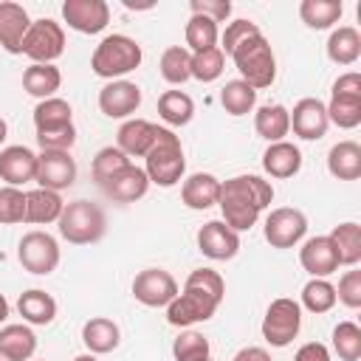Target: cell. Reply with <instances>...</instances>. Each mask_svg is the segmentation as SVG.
<instances>
[{
  "mask_svg": "<svg viewBox=\"0 0 361 361\" xmlns=\"http://www.w3.org/2000/svg\"><path fill=\"white\" fill-rule=\"evenodd\" d=\"M223 296H226L223 276L212 268H195L183 282V293H178L166 305V322L172 327H189L197 322H209L214 310L220 307Z\"/></svg>",
  "mask_w": 361,
  "mask_h": 361,
  "instance_id": "6da1fadb",
  "label": "cell"
},
{
  "mask_svg": "<svg viewBox=\"0 0 361 361\" xmlns=\"http://www.w3.org/2000/svg\"><path fill=\"white\" fill-rule=\"evenodd\" d=\"M274 200V186L259 178V175H234L228 180L220 183V212H223V223L231 231H248L259 212L265 206H271Z\"/></svg>",
  "mask_w": 361,
  "mask_h": 361,
  "instance_id": "7a4b0ae2",
  "label": "cell"
},
{
  "mask_svg": "<svg viewBox=\"0 0 361 361\" xmlns=\"http://www.w3.org/2000/svg\"><path fill=\"white\" fill-rule=\"evenodd\" d=\"M144 172L149 178V183L155 186H175L183 172H186V158H183V147H180V138L166 130V127H155V141L149 147V152L144 155Z\"/></svg>",
  "mask_w": 361,
  "mask_h": 361,
  "instance_id": "3957f363",
  "label": "cell"
},
{
  "mask_svg": "<svg viewBox=\"0 0 361 361\" xmlns=\"http://www.w3.org/2000/svg\"><path fill=\"white\" fill-rule=\"evenodd\" d=\"M141 59H144L141 45L133 37H127V34H110V37H104L96 45V51L90 56V68H93L96 76L116 82V79L127 76L130 71H135L141 65Z\"/></svg>",
  "mask_w": 361,
  "mask_h": 361,
  "instance_id": "277c9868",
  "label": "cell"
},
{
  "mask_svg": "<svg viewBox=\"0 0 361 361\" xmlns=\"http://www.w3.org/2000/svg\"><path fill=\"white\" fill-rule=\"evenodd\" d=\"M240 71V79L248 82L254 90H262V87H271L274 79H276V56L268 45V39L259 34L248 37L245 42H240L231 54H228Z\"/></svg>",
  "mask_w": 361,
  "mask_h": 361,
  "instance_id": "5b68a950",
  "label": "cell"
},
{
  "mask_svg": "<svg viewBox=\"0 0 361 361\" xmlns=\"http://www.w3.org/2000/svg\"><path fill=\"white\" fill-rule=\"evenodd\" d=\"M56 226H59V234L71 245H90V243H99L104 237L107 217H104V212H102L99 203L73 200V203H65Z\"/></svg>",
  "mask_w": 361,
  "mask_h": 361,
  "instance_id": "8992f818",
  "label": "cell"
},
{
  "mask_svg": "<svg viewBox=\"0 0 361 361\" xmlns=\"http://www.w3.org/2000/svg\"><path fill=\"white\" fill-rule=\"evenodd\" d=\"M327 118L341 130H353L361 124V73L350 71L333 82Z\"/></svg>",
  "mask_w": 361,
  "mask_h": 361,
  "instance_id": "52a82bcc",
  "label": "cell"
},
{
  "mask_svg": "<svg viewBox=\"0 0 361 361\" xmlns=\"http://www.w3.org/2000/svg\"><path fill=\"white\" fill-rule=\"evenodd\" d=\"M23 54L31 59V65H54L65 54V31L56 20L39 17L31 20V28L23 39Z\"/></svg>",
  "mask_w": 361,
  "mask_h": 361,
  "instance_id": "ba28073f",
  "label": "cell"
},
{
  "mask_svg": "<svg viewBox=\"0 0 361 361\" xmlns=\"http://www.w3.org/2000/svg\"><path fill=\"white\" fill-rule=\"evenodd\" d=\"M302 330V307L296 299L279 296L268 305L262 316V338L271 347H288Z\"/></svg>",
  "mask_w": 361,
  "mask_h": 361,
  "instance_id": "9c48e42d",
  "label": "cell"
},
{
  "mask_svg": "<svg viewBox=\"0 0 361 361\" xmlns=\"http://www.w3.org/2000/svg\"><path fill=\"white\" fill-rule=\"evenodd\" d=\"M17 259L28 274L48 276L59 265V243L48 231H28L17 245Z\"/></svg>",
  "mask_w": 361,
  "mask_h": 361,
  "instance_id": "30bf717a",
  "label": "cell"
},
{
  "mask_svg": "<svg viewBox=\"0 0 361 361\" xmlns=\"http://www.w3.org/2000/svg\"><path fill=\"white\" fill-rule=\"evenodd\" d=\"M262 234L271 248H293L307 234V217L293 206H279L265 217Z\"/></svg>",
  "mask_w": 361,
  "mask_h": 361,
  "instance_id": "8fae6325",
  "label": "cell"
},
{
  "mask_svg": "<svg viewBox=\"0 0 361 361\" xmlns=\"http://www.w3.org/2000/svg\"><path fill=\"white\" fill-rule=\"evenodd\" d=\"M178 282L169 271L164 268H144L133 279V296L144 307H166L178 296Z\"/></svg>",
  "mask_w": 361,
  "mask_h": 361,
  "instance_id": "7c38bea8",
  "label": "cell"
},
{
  "mask_svg": "<svg viewBox=\"0 0 361 361\" xmlns=\"http://www.w3.org/2000/svg\"><path fill=\"white\" fill-rule=\"evenodd\" d=\"M34 180L39 183V189H51V192L71 189L73 180H76V161L71 158V152L42 149L37 155V175H34Z\"/></svg>",
  "mask_w": 361,
  "mask_h": 361,
  "instance_id": "4fadbf2b",
  "label": "cell"
},
{
  "mask_svg": "<svg viewBox=\"0 0 361 361\" xmlns=\"http://www.w3.org/2000/svg\"><path fill=\"white\" fill-rule=\"evenodd\" d=\"M290 116V130L293 135H299L302 141H319L327 135L330 118H327V104L322 99H299L293 104V110H288Z\"/></svg>",
  "mask_w": 361,
  "mask_h": 361,
  "instance_id": "5bb4252c",
  "label": "cell"
},
{
  "mask_svg": "<svg viewBox=\"0 0 361 361\" xmlns=\"http://www.w3.org/2000/svg\"><path fill=\"white\" fill-rule=\"evenodd\" d=\"M62 20L79 34H99L110 23V6L104 0H65Z\"/></svg>",
  "mask_w": 361,
  "mask_h": 361,
  "instance_id": "9a60e30c",
  "label": "cell"
},
{
  "mask_svg": "<svg viewBox=\"0 0 361 361\" xmlns=\"http://www.w3.org/2000/svg\"><path fill=\"white\" fill-rule=\"evenodd\" d=\"M141 107V87L127 79L107 82L99 90V110L107 118H130Z\"/></svg>",
  "mask_w": 361,
  "mask_h": 361,
  "instance_id": "2e32d148",
  "label": "cell"
},
{
  "mask_svg": "<svg viewBox=\"0 0 361 361\" xmlns=\"http://www.w3.org/2000/svg\"><path fill=\"white\" fill-rule=\"evenodd\" d=\"M197 248L209 259H217V262L220 259H231L240 251V234L231 231L223 220H209L197 231Z\"/></svg>",
  "mask_w": 361,
  "mask_h": 361,
  "instance_id": "e0dca14e",
  "label": "cell"
},
{
  "mask_svg": "<svg viewBox=\"0 0 361 361\" xmlns=\"http://www.w3.org/2000/svg\"><path fill=\"white\" fill-rule=\"evenodd\" d=\"M299 262L313 279H327L330 274L338 271V257L327 234L305 240V245L299 248Z\"/></svg>",
  "mask_w": 361,
  "mask_h": 361,
  "instance_id": "ac0fdd59",
  "label": "cell"
},
{
  "mask_svg": "<svg viewBox=\"0 0 361 361\" xmlns=\"http://www.w3.org/2000/svg\"><path fill=\"white\" fill-rule=\"evenodd\" d=\"M31 28V17L20 3L0 0V48L8 54H23L25 31Z\"/></svg>",
  "mask_w": 361,
  "mask_h": 361,
  "instance_id": "d6986e66",
  "label": "cell"
},
{
  "mask_svg": "<svg viewBox=\"0 0 361 361\" xmlns=\"http://www.w3.org/2000/svg\"><path fill=\"white\" fill-rule=\"evenodd\" d=\"M147 189H149V178H147V172H144L141 166H135V164L124 166V169L116 172L107 183H102V192H104L110 200H116V203H135V200H141V197L147 195Z\"/></svg>",
  "mask_w": 361,
  "mask_h": 361,
  "instance_id": "ffe728a7",
  "label": "cell"
},
{
  "mask_svg": "<svg viewBox=\"0 0 361 361\" xmlns=\"http://www.w3.org/2000/svg\"><path fill=\"white\" fill-rule=\"evenodd\" d=\"M37 175V155L23 147V144H11V147H3L0 149V178L8 183V186H23L28 180H34Z\"/></svg>",
  "mask_w": 361,
  "mask_h": 361,
  "instance_id": "44dd1931",
  "label": "cell"
},
{
  "mask_svg": "<svg viewBox=\"0 0 361 361\" xmlns=\"http://www.w3.org/2000/svg\"><path fill=\"white\" fill-rule=\"evenodd\" d=\"M220 178H214L212 172H195L183 180L180 186V200L195 209V212H203V209H212L217 200H220Z\"/></svg>",
  "mask_w": 361,
  "mask_h": 361,
  "instance_id": "7402d4cb",
  "label": "cell"
},
{
  "mask_svg": "<svg viewBox=\"0 0 361 361\" xmlns=\"http://www.w3.org/2000/svg\"><path fill=\"white\" fill-rule=\"evenodd\" d=\"M155 127L158 124H152L147 118H127L118 127V149L127 158H144L155 141Z\"/></svg>",
  "mask_w": 361,
  "mask_h": 361,
  "instance_id": "603a6c76",
  "label": "cell"
},
{
  "mask_svg": "<svg viewBox=\"0 0 361 361\" xmlns=\"http://www.w3.org/2000/svg\"><path fill=\"white\" fill-rule=\"evenodd\" d=\"M262 169L271 175V178H293L299 169H302V152L296 144L290 141H276V144H268V149L262 152Z\"/></svg>",
  "mask_w": 361,
  "mask_h": 361,
  "instance_id": "cb8c5ba5",
  "label": "cell"
},
{
  "mask_svg": "<svg viewBox=\"0 0 361 361\" xmlns=\"http://www.w3.org/2000/svg\"><path fill=\"white\" fill-rule=\"evenodd\" d=\"M82 341L87 347V353L93 355H104V353H113L121 341V330L113 319L107 316H93L82 324Z\"/></svg>",
  "mask_w": 361,
  "mask_h": 361,
  "instance_id": "d4e9b609",
  "label": "cell"
},
{
  "mask_svg": "<svg viewBox=\"0 0 361 361\" xmlns=\"http://www.w3.org/2000/svg\"><path fill=\"white\" fill-rule=\"evenodd\" d=\"M37 353V336L31 324H6L0 327V358L28 361Z\"/></svg>",
  "mask_w": 361,
  "mask_h": 361,
  "instance_id": "484cf974",
  "label": "cell"
},
{
  "mask_svg": "<svg viewBox=\"0 0 361 361\" xmlns=\"http://www.w3.org/2000/svg\"><path fill=\"white\" fill-rule=\"evenodd\" d=\"M62 209H65V203H62L59 192L39 189V186L25 192V223H37V226L56 223Z\"/></svg>",
  "mask_w": 361,
  "mask_h": 361,
  "instance_id": "4316f807",
  "label": "cell"
},
{
  "mask_svg": "<svg viewBox=\"0 0 361 361\" xmlns=\"http://www.w3.org/2000/svg\"><path fill=\"white\" fill-rule=\"evenodd\" d=\"M17 313L23 316L25 324H37V327L51 324V322L56 319V299H54L51 293L39 290V288H31V290L20 293V299H17Z\"/></svg>",
  "mask_w": 361,
  "mask_h": 361,
  "instance_id": "83f0119b",
  "label": "cell"
},
{
  "mask_svg": "<svg viewBox=\"0 0 361 361\" xmlns=\"http://www.w3.org/2000/svg\"><path fill=\"white\" fill-rule=\"evenodd\" d=\"M254 130L259 138H265L268 144L285 141V135L290 133V116L285 104H262L254 113Z\"/></svg>",
  "mask_w": 361,
  "mask_h": 361,
  "instance_id": "f1b7e54d",
  "label": "cell"
},
{
  "mask_svg": "<svg viewBox=\"0 0 361 361\" xmlns=\"http://www.w3.org/2000/svg\"><path fill=\"white\" fill-rule=\"evenodd\" d=\"M327 169L338 180H358L361 178V147L355 141H338L327 152Z\"/></svg>",
  "mask_w": 361,
  "mask_h": 361,
  "instance_id": "f546056e",
  "label": "cell"
},
{
  "mask_svg": "<svg viewBox=\"0 0 361 361\" xmlns=\"http://www.w3.org/2000/svg\"><path fill=\"white\" fill-rule=\"evenodd\" d=\"M327 56L336 65H355L361 56V34L353 25H338L327 37Z\"/></svg>",
  "mask_w": 361,
  "mask_h": 361,
  "instance_id": "4dcf8cb0",
  "label": "cell"
},
{
  "mask_svg": "<svg viewBox=\"0 0 361 361\" xmlns=\"http://www.w3.org/2000/svg\"><path fill=\"white\" fill-rule=\"evenodd\" d=\"M341 14H344V3L341 0H302L299 3V17L313 31L333 28L341 20Z\"/></svg>",
  "mask_w": 361,
  "mask_h": 361,
  "instance_id": "1f68e13d",
  "label": "cell"
},
{
  "mask_svg": "<svg viewBox=\"0 0 361 361\" xmlns=\"http://www.w3.org/2000/svg\"><path fill=\"white\" fill-rule=\"evenodd\" d=\"M62 85V73L56 65H28L23 71V90L28 96H37L39 102L42 99H51Z\"/></svg>",
  "mask_w": 361,
  "mask_h": 361,
  "instance_id": "d6a6232c",
  "label": "cell"
},
{
  "mask_svg": "<svg viewBox=\"0 0 361 361\" xmlns=\"http://www.w3.org/2000/svg\"><path fill=\"white\" fill-rule=\"evenodd\" d=\"M327 237L336 248L338 265L355 268L361 262V226L358 223H338Z\"/></svg>",
  "mask_w": 361,
  "mask_h": 361,
  "instance_id": "836d02e7",
  "label": "cell"
},
{
  "mask_svg": "<svg viewBox=\"0 0 361 361\" xmlns=\"http://www.w3.org/2000/svg\"><path fill=\"white\" fill-rule=\"evenodd\" d=\"M158 116L169 124V127H183L192 121L195 116V102L189 93L183 90H164L158 96Z\"/></svg>",
  "mask_w": 361,
  "mask_h": 361,
  "instance_id": "e575fe53",
  "label": "cell"
},
{
  "mask_svg": "<svg viewBox=\"0 0 361 361\" xmlns=\"http://www.w3.org/2000/svg\"><path fill=\"white\" fill-rule=\"evenodd\" d=\"M68 124H73V110H71V104L65 99L51 96V99H42L34 107V127H37V133L59 130V127H68Z\"/></svg>",
  "mask_w": 361,
  "mask_h": 361,
  "instance_id": "d590c367",
  "label": "cell"
},
{
  "mask_svg": "<svg viewBox=\"0 0 361 361\" xmlns=\"http://www.w3.org/2000/svg\"><path fill=\"white\" fill-rule=\"evenodd\" d=\"M186 45H189V54H200V51H209V48H217V39H220V28L214 20L203 17V14H192L189 23H186Z\"/></svg>",
  "mask_w": 361,
  "mask_h": 361,
  "instance_id": "8d00e7d4",
  "label": "cell"
},
{
  "mask_svg": "<svg viewBox=\"0 0 361 361\" xmlns=\"http://www.w3.org/2000/svg\"><path fill=\"white\" fill-rule=\"evenodd\" d=\"M220 104L228 116H245L257 107V90L243 79H231L220 90Z\"/></svg>",
  "mask_w": 361,
  "mask_h": 361,
  "instance_id": "74e56055",
  "label": "cell"
},
{
  "mask_svg": "<svg viewBox=\"0 0 361 361\" xmlns=\"http://www.w3.org/2000/svg\"><path fill=\"white\" fill-rule=\"evenodd\" d=\"M161 76L169 85H183L186 79H192V54L183 45H169L161 54Z\"/></svg>",
  "mask_w": 361,
  "mask_h": 361,
  "instance_id": "f35d334b",
  "label": "cell"
},
{
  "mask_svg": "<svg viewBox=\"0 0 361 361\" xmlns=\"http://www.w3.org/2000/svg\"><path fill=\"white\" fill-rule=\"evenodd\" d=\"M299 307L310 310V313H327L336 307V285H330L327 279H310L302 288V302Z\"/></svg>",
  "mask_w": 361,
  "mask_h": 361,
  "instance_id": "ab89813d",
  "label": "cell"
},
{
  "mask_svg": "<svg viewBox=\"0 0 361 361\" xmlns=\"http://www.w3.org/2000/svg\"><path fill=\"white\" fill-rule=\"evenodd\" d=\"M333 350L341 361L361 358V327L355 322H338L333 327Z\"/></svg>",
  "mask_w": 361,
  "mask_h": 361,
  "instance_id": "60d3db41",
  "label": "cell"
},
{
  "mask_svg": "<svg viewBox=\"0 0 361 361\" xmlns=\"http://www.w3.org/2000/svg\"><path fill=\"white\" fill-rule=\"evenodd\" d=\"M209 350H212L209 338L203 333H197V330H183L172 341L175 361H203V358H209Z\"/></svg>",
  "mask_w": 361,
  "mask_h": 361,
  "instance_id": "b9f144b4",
  "label": "cell"
},
{
  "mask_svg": "<svg viewBox=\"0 0 361 361\" xmlns=\"http://www.w3.org/2000/svg\"><path fill=\"white\" fill-rule=\"evenodd\" d=\"M223 68H226V54L217 48H209V51H200V54H192V79L197 82H214L223 76Z\"/></svg>",
  "mask_w": 361,
  "mask_h": 361,
  "instance_id": "7bdbcfd3",
  "label": "cell"
},
{
  "mask_svg": "<svg viewBox=\"0 0 361 361\" xmlns=\"http://www.w3.org/2000/svg\"><path fill=\"white\" fill-rule=\"evenodd\" d=\"M124 166H130V158H127L118 147H102V149L96 152V158H93L90 172H93V180L102 186V183H107L116 172H121Z\"/></svg>",
  "mask_w": 361,
  "mask_h": 361,
  "instance_id": "ee69618b",
  "label": "cell"
},
{
  "mask_svg": "<svg viewBox=\"0 0 361 361\" xmlns=\"http://www.w3.org/2000/svg\"><path fill=\"white\" fill-rule=\"evenodd\" d=\"M25 220V192L17 186H0V223L14 226Z\"/></svg>",
  "mask_w": 361,
  "mask_h": 361,
  "instance_id": "f6af8a7d",
  "label": "cell"
},
{
  "mask_svg": "<svg viewBox=\"0 0 361 361\" xmlns=\"http://www.w3.org/2000/svg\"><path fill=\"white\" fill-rule=\"evenodd\" d=\"M336 302L347 305L350 310L361 307V271H355V268L344 271V276L338 279V288H336Z\"/></svg>",
  "mask_w": 361,
  "mask_h": 361,
  "instance_id": "bcb514c9",
  "label": "cell"
},
{
  "mask_svg": "<svg viewBox=\"0 0 361 361\" xmlns=\"http://www.w3.org/2000/svg\"><path fill=\"white\" fill-rule=\"evenodd\" d=\"M254 34H259V25L257 23H251V20H231L228 25H226V31H223V45H220V51L223 54H231L240 42H245L248 37H254Z\"/></svg>",
  "mask_w": 361,
  "mask_h": 361,
  "instance_id": "7dc6e473",
  "label": "cell"
},
{
  "mask_svg": "<svg viewBox=\"0 0 361 361\" xmlns=\"http://www.w3.org/2000/svg\"><path fill=\"white\" fill-rule=\"evenodd\" d=\"M37 144H39V149L71 152V147L76 144V127L68 124V127H59V130H42V133H37Z\"/></svg>",
  "mask_w": 361,
  "mask_h": 361,
  "instance_id": "c3c4849f",
  "label": "cell"
},
{
  "mask_svg": "<svg viewBox=\"0 0 361 361\" xmlns=\"http://www.w3.org/2000/svg\"><path fill=\"white\" fill-rule=\"evenodd\" d=\"M192 14H203L214 23H226L228 14H231V3L228 0H192L189 3Z\"/></svg>",
  "mask_w": 361,
  "mask_h": 361,
  "instance_id": "681fc988",
  "label": "cell"
},
{
  "mask_svg": "<svg viewBox=\"0 0 361 361\" xmlns=\"http://www.w3.org/2000/svg\"><path fill=\"white\" fill-rule=\"evenodd\" d=\"M293 361H330V350L322 341H307L296 350Z\"/></svg>",
  "mask_w": 361,
  "mask_h": 361,
  "instance_id": "f907efd6",
  "label": "cell"
},
{
  "mask_svg": "<svg viewBox=\"0 0 361 361\" xmlns=\"http://www.w3.org/2000/svg\"><path fill=\"white\" fill-rule=\"evenodd\" d=\"M231 361H271V355L262 347H243Z\"/></svg>",
  "mask_w": 361,
  "mask_h": 361,
  "instance_id": "816d5d0a",
  "label": "cell"
},
{
  "mask_svg": "<svg viewBox=\"0 0 361 361\" xmlns=\"http://www.w3.org/2000/svg\"><path fill=\"white\" fill-rule=\"evenodd\" d=\"M8 319V302H6V296L0 293V324Z\"/></svg>",
  "mask_w": 361,
  "mask_h": 361,
  "instance_id": "f5cc1de1",
  "label": "cell"
},
{
  "mask_svg": "<svg viewBox=\"0 0 361 361\" xmlns=\"http://www.w3.org/2000/svg\"><path fill=\"white\" fill-rule=\"evenodd\" d=\"M6 135H8V124H6L3 118H0V144L6 141Z\"/></svg>",
  "mask_w": 361,
  "mask_h": 361,
  "instance_id": "db71d44e",
  "label": "cell"
},
{
  "mask_svg": "<svg viewBox=\"0 0 361 361\" xmlns=\"http://www.w3.org/2000/svg\"><path fill=\"white\" fill-rule=\"evenodd\" d=\"M73 361H96V355H93V353H82V355H76Z\"/></svg>",
  "mask_w": 361,
  "mask_h": 361,
  "instance_id": "11a10c76",
  "label": "cell"
},
{
  "mask_svg": "<svg viewBox=\"0 0 361 361\" xmlns=\"http://www.w3.org/2000/svg\"><path fill=\"white\" fill-rule=\"evenodd\" d=\"M203 361H212V358H203Z\"/></svg>",
  "mask_w": 361,
  "mask_h": 361,
  "instance_id": "9f6ffc18",
  "label": "cell"
},
{
  "mask_svg": "<svg viewBox=\"0 0 361 361\" xmlns=\"http://www.w3.org/2000/svg\"><path fill=\"white\" fill-rule=\"evenodd\" d=\"M0 361H6V358H0Z\"/></svg>",
  "mask_w": 361,
  "mask_h": 361,
  "instance_id": "6f0895ef",
  "label": "cell"
}]
</instances>
